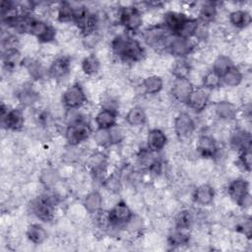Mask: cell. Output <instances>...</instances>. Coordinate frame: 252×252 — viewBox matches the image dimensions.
Segmentation results:
<instances>
[{
  "label": "cell",
  "instance_id": "1",
  "mask_svg": "<svg viewBox=\"0 0 252 252\" xmlns=\"http://www.w3.org/2000/svg\"><path fill=\"white\" fill-rule=\"evenodd\" d=\"M110 45L114 55L125 62H138L145 56V49L141 42L128 33L116 35Z\"/></svg>",
  "mask_w": 252,
  "mask_h": 252
},
{
  "label": "cell",
  "instance_id": "2",
  "mask_svg": "<svg viewBox=\"0 0 252 252\" xmlns=\"http://www.w3.org/2000/svg\"><path fill=\"white\" fill-rule=\"evenodd\" d=\"M56 198L51 194H43L37 197L32 204V211L33 215L44 222H49L55 216Z\"/></svg>",
  "mask_w": 252,
  "mask_h": 252
},
{
  "label": "cell",
  "instance_id": "3",
  "mask_svg": "<svg viewBox=\"0 0 252 252\" xmlns=\"http://www.w3.org/2000/svg\"><path fill=\"white\" fill-rule=\"evenodd\" d=\"M118 23L131 32H138L143 25L142 11L136 6L121 7L118 11Z\"/></svg>",
  "mask_w": 252,
  "mask_h": 252
},
{
  "label": "cell",
  "instance_id": "4",
  "mask_svg": "<svg viewBox=\"0 0 252 252\" xmlns=\"http://www.w3.org/2000/svg\"><path fill=\"white\" fill-rule=\"evenodd\" d=\"M65 139L72 147L85 142L92 135V128L88 120L68 124L65 129Z\"/></svg>",
  "mask_w": 252,
  "mask_h": 252
},
{
  "label": "cell",
  "instance_id": "5",
  "mask_svg": "<svg viewBox=\"0 0 252 252\" xmlns=\"http://www.w3.org/2000/svg\"><path fill=\"white\" fill-rule=\"evenodd\" d=\"M227 193L240 207L248 208L250 206L251 197L249 193V183L244 178H236L232 180L227 186Z\"/></svg>",
  "mask_w": 252,
  "mask_h": 252
},
{
  "label": "cell",
  "instance_id": "6",
  "mask_svg": "<svg viewBox=\"0 0 252 252\" xmlns=\"http://www.w3.org/2000/svg\"><path fill=\"white\" fill-rule=\"evenodd\" d=\"M171 33L163 25H156L147 28L143 32V37L147 45L155 49H164L166 41Z\"/></svg>",
  "mask_w": 252,
  "mask_h": 252
},
{
  "label": "cell",
  "instance_id": "7",
  "mask_svg": "<svg viewBox=\"0 0 252 252\" xmlns=\"http://www.w3.org/2000/svg\"><path fill=\"white\" fill-rule=\"evenodd\" d=\"M61 101L67 109H79L86 103L87 95L83 87L75 83L63 92Z\"/></svg>",
  "mask_w": 252,
  "mask_h": 252
},
{
  "label": "cell",
  "instance_id": "8",
  "mask_svg": "<svg viewBox=\"0 0 252 252\" xmlns=\"http://www.w3.org/2000/svg\"><path fill=\"white\" fill-rule=\"evenodd\" d=\"M29 33L36 37L38 41L47 43L55 39L56 30L47 22L32 17L30 25Z\"/></svg>",
  "mask_w": 252,
  "mask_h": 252
},
{
  "label": "cell",
  "instance_id": "9",
  "mask_svg": "<svg viewBox=\"0 0 252 252\" xmlns=\"http://www.w3.org/2000/svg\"><path fill=\"white\" fill-rule=\"evenodd\" d=\"M164 49L176 58H185L193 51L194 44L191 39L171 34L166 41Z\"/></svg>",
  "mask_w": 252,
  "mask_h": 252
},
{
  "label": "cell",
  "instance_id": "10",
  "mask_svg": "<svg viewBox=\"0 0 252 252\" xmlns=\"http://www.w3.org/2000/svg\"><path fill=\"white\" fill-rule=\"evenodd\" d=\"M133 213L124 201L117 202L107 213L106 220L112 226H125Z\"/></svg>",
  "mask_w": 252,
  "mask_h": 252
},
{
  "label": "cell",
  "instance_id": "11",
  "mask_svg": "<svg viewBox=\"0 0 252 252\" xmlns=\"http://www.w3.org/2000/svg\"><path fill=\"white\" fill-rule=\"evenodd\" d=\"M86 167L94 176V178H100L102 181L107 167L106 155L102 152H94L91 154L86 160Z\"/></svg>",
  "mask_w": 252,
  "mask_h": 252
},
{
  "label": "cell",
  "instance_id": "12",
  "mask_svg": "<svg viewBox=\"0 0 252 252\" xmlns=\"http://www.w3.org/2000/svg\"><path fill=\"white\" fill-rule=\"evenodd\" d=\"M173 130L179 139L189 138L195 130V122L190 114L186 112L179 113L173 121Z\"/></svg>",
  "mask_w": 252,
  "mask_h": 252
},
{
  "label": "cell",
  "instance_id": "13",
  "mask_svg": "<svg viewBox=\"0 0 252 252\" xmlns=\"http://www.w3.org/2000/svg\"><path fill=\"white\" fill-rule=\"evenodd\" d=\"M2 126L10 131H19L25 124L24 112L19 107L10 108L8 112L1 116Z\"/></svg>",
  "mask_w": 252,
  "mask_h": 252
},
{
  "label": "cell",
  "instance_id": "14",
  "mask_svg": "<svg viewBox=\"0 0 252 252\" xmlns=\"http://www.w3.org/2000/svg\"><path fill=\"white\" fill-rule=\"evenodd\" d=\"M196 150L199 155L206 158H213L219 152L218 144L215 138L208 134L199 136L196 144Z\"/></svg>",
  "mask_w": 252,
  "mask_h": 252
},
{
  "label": "cell",
  "instance_id": "15",
  "mask_svg": "<svg viewBox=\"0 0 252 252\" xmlns=\"http://www.w3.org/2000/svg\"><path fill=\"white\" fill-rule=\"evenodd\" d=\"M209 100H210L209 92H208V90H206L202 87V88L193 90L186 104L194 112L200 113L206 109V107L209 104Z\"/></svg>",
  "mask_w": 252,
  "mask_h": 252
},
{
  "label": "cell",
  "instance_id": "16",
  "mask_svg": "<svg viewBox=\"0 0 252 252\" xmlns=\"http://www.w3.org/2000/svg\"><path fill=\"white\" fill-rule=\"evenodd\" d=\"M71 62L67 56H59L55 58L47 68V75L55 80L64 79L70 72Z\"/></svg>",
  "mask_w": 252,
  "mask_h": 252
},
{
  "label": "cell",
  "instance_id": "17",
  "mask_svg": "<svg viewBox=\"0 0 252 252\" xmlns=\"http://www.w3.org/2000/svg\"><path fill=\"white\" fill-rule=\"evenodd\" d=\"M193 90L194 87L189 79L175 80L171 88V95L176 101L186 104Z\"/></svg>",
  "mask_w": 252,
  "mask_h": 252
},
{
  "label": "cell",
  "instance_id": "18",
  "mask_svg": "<svg viewBox=\"0 0 252 252\" xmlns=\"http://www.w3.org/2000/svg\"><path fill=\"white\" fill-rule=\"evenodd\" d=\"M188 18L189 17L185 13L168 11L163 16L162 25L171 34H176Z\"/></svg>",
  "mask_w": 252,
  "mask_h": 252
},
{
  "label": "cell",
  "instance_id": "19",
  "mask_svg": "<svg viewBox=\"0 0 252 252\" xmlns=\"http://www.w3.org/2000/svg\"><path fill=\"white\" fill-rule=\"evenodd\" d=\"M147 149L152 153H158L161 151L167 144V137L165 133L158 129H151L147 134Z\"/></svg>",
  "mask_w": 252,
  "mask_h": 252
},
{
  "label": "cell",
  "instance_id": "20",
  "mask_svg": "<svg viewBox=\"0 0 252 252\" xmlns=\"http://www.w3.org/2000/svg\"><path fill=\"white\" fill-rule=\"evenodd\" d=\"M216 116L222 121H229L236 117L237 107L234 103L228 100H220L214 105Z\"/></svg>",
  "mask_w": 252,
  "mask_h": 252
},
{
  "label": "cell",
  "instance_id": "21",
  "mask_svg": "<svg viewBox=\"0 0 252 252\" xmlns=\"http://www.w3.org/2000/svg\"><path fill=\"white\" fill-rule=\"evenodd\" d=\"M215 198L214 188L207 183L199 185L193 192V200L195 203L201 206L210 205Z\"/></svg>",
  "mask_w": 252,
  "mask_h": 252
},
{
  "label": "cell",
  "instance_id": "22",
  "mask_svg": "<svg viewBox=\"0 0 252 252\" xmlns=\"http://www.w3.org/2000/svg\"><path fill=\"white\" fill-rule=\"evenodd\" d=\"M21 65H23L27 72L29 73V75L31 76L32 79L39 81L41 80L45 75H47V69H45L42 64L34 59V58H31V57H26L22 60Z\"/></svg>",
  "mask_w": 252,
  "mask_h": 252
},
{
  "label": "cell",
  "instance_id": "23",
  "mask_svg": "<svg viewBox=\"0 0 252 252\" xmlns=\"http://www.w3.org/2000/svg\"><path fill=\"white\" fill-rule=\"evenodd\" d=\"M17 100L23 107H32L39 100V94L31 86L22 87L17 94Z\"/></svg>",
  "mask_w": 252,
  "mask_h": 252
},
{
  "label": "cell",
  "instance_id": "24",
  "mask_svg": "<svg viewBox=\"0 0 252 252\" xmlns=\"http://www.w3.org/2000/svg\"><path fill=\"white\" fill-rule=\"evenodd\" d=\"M94 122L98 129L108 130L117 124V112L101 108L94 116Z\"/></svg>",
  "mask_w": 252,
  "mask_h": 252
},
{
  "label": "cell",
  "instance_id": "25",
  "mask_svg": "<svg viewBox=\"0 0 252 252\" xmlns=\"http://www.w3.org/2000/svg\"><path fill=\"white\" fill-rule=\"evenodd\" d=\"M85 210L92 215L100 213L102 209V197L98 191H92L88 193L83 200Z\"/></svg>",
  "mask_w": 252,
  "mask_h": 252
},
{
  "label": "cell",
  "instance_id": "26",
  "mask_svg": "<svg viewBox=\"0 0 252 252\" xmlns=\"http://www.w3.org/2000/svg\"><path fill=\"white\" fill-rule=\"evenodd\" d=\"M218 15V6L216 2L208 1L203 3L198 12V20L200 23L208 25L214 22Z\"/></svg>",
  "mask_w": 252,
  "mask_h": 252
},
{
  "label": "cell",
  "instance_id": "27",
  "mask_svg": "<svg viewBox=\"0 0 252 252\" xmlns=\"http://www.w3.org/2000/svg\"><path fill=\"white\" fill-rule=\"evenodd\" d=\"M230 147L235 151H242L251 147V136L245 130H236L229 139Z\"/></svg>",
  "mask_w": 252,
  "mask_h": 252
},
{
  "label": "cell",
  "instance_id": "28",
  "mask_svg": "<svg viewBox=\"0 0 252 252\" xmlns=\"http://www.w3.org/2000/svg\"><path fill=\"white\" fill-rule=\"evenodd\" d=\"M228 21L236 29H244L248 27L251 24L252 17L251 14L242 9H237L233 10L232 12L229 13L228 15Z\"/></svg>",
  "mask_w": 252,
  "mask_h": 252
},
{
  "label": "cell",
  "instance_id": "29",
  "mask_svg": "<svg viewBox=\"0 0 252 252\" xmlns=\"http://www.w3.org/2000/svg\"><path fill=\"white\" fill-rule=\"evenodd\" d=\"M22 60L18 48L2 51V64L3 68L7 71H13L19 64H21Z\"/></svg>",
  "mask_w": 252,
  "mask_h": 252
},
{
  "label": "cell",
  "instance_id": "30",
  "mask_svg": "<svg viewBox=\"0 0 252 252\" xmlns=\"http://www.w3.org/2000/svg\"><path fill=\"white\" fill-rule=\"evenodd\" d=\"M191 65L185 58H177L171 66V74L175 80L188 79L191 73Z\"/></svg>",
  "mask_w": 252,
  "mask_h": 252
},
{
  "label": "cell",
  "instance_id": "31",
  "mask_svg": "<svg viewBox=\"0 0 252 252\" xmlns=\"http://www.w3.org/2000/svg\"><path fill=\"white\" fill-rule=\"evenodd\" d=\"M163 88V80L161 77L152 75L144 79L142 82V89L147 94H157Z\"/></svg>",
  "mask_w": 252,
  "mask_h": 252
},
{
  "label": "cell",
  "instance_id": "32",
  "mask_svg": "<svg viewBox=\"0 0 252 252\" xmlns=\"http://www.w3.org/2000/svg\"><path fill=\"white\" fill-rule=\"evenodd\" d=\"M147 115L145 110L140 106H134L128 110L125 115V121L128 125L138 127L146 123Z\"/></svg>",
  "mask_w": 252,
  "mask_h": 252
},
{
  "label": "cell",
  "instance_id": "33",
  "mask_svg": "<svg viewBox=\"0 0 252 252\" xmlns=\"http://www.w3.org/2000/svg\"><path fill=\"white\" fill-rule=\"evenodd\" d=\"M59 180H60L59 171L54 167H51V166L45 167L40 172L39 182L46 189H50L53 186H55V184L58 183Z\"/></svg>",
  "mask_w": 252,
  "mask_h": 252
},
{
  "label": "cell",
  "instance_id": "34",
  "mask_svg": "<svg viewBox=\"0 0 252 252\" xmlns=\"http://www.w3.org/2000/svg\"><path fill=\"white\" fill-rule=\"evenodd\" d=\"M27 237L34 244H41L47 238V231L39 223H32L27 228Z\"/></svg>",
  "mask_w": 252,
  "mask_h": 252
},
{
  "label": "cell",
  "instance_id": "35",
  "mask_svg": "<svg viewBox=\"0 0 252 252\" xmlns=\"http://www.w3.org/2000/svg\"><path fill=\"white\" fill-rule=\"evenodd\" d=\"M76 6L69 2H60L57 6V20L61 23H69L75 20Z\"/></svg>",
  "mask_w": 252,
  "mask_h": 252
},
{
  "label": "cell",
  "instance_id": "36",
  "mask_svg": "<svg viewBox=\"0 0 252 252\" xmlns=\"http://www.w3.org/2000/svg\"><path fill=\"white\" fill-rule=\"evenodd\" d=\"M243 80L242 72L236 67L232 66L223 75H221V84L227 87H237Z\"/></svg>",
  "mask_w": 252,
  "mask_h": 252
},
{
  "label": "cell",
  "instance_id": "37",
  "mask_svg": "<svg viewBox=\"0 0 252 252\" xmlns=\"http://www.w3.org/2000/svg\"><path fill=\"white\" fill-rule=\"evenodd\" d=\"M199 20L197 18H188L184 24L182 25V27L180 28V30L178 31V32L174 35H178L187 39H191L192 37L195 36V33L197 32V29L199 27Z\"/></svg>",
  "mask_w": 252,
  "mask_h": 252
},
{
  "label": "cell",
  "instance_id": "38",
  "mask_svg": "<svg viewBox=\"0 0 252 252\" xmlns=\"http://www.w3.org/2000/svg\"><path fill=\"white\" fill-rule=\"evenodd\" d=\"M81 68L86 75L93 76L98 72L100 68V62L94 54H90L82 60Z\"/></svg>",
  "mask_w": 252,
  "mask_h": 252
},
{
  "label": "cell",
  "instance_id": "39",
  "mask_svg": "<svg viewBox=\"0 0 252 252\" xmlns=\"http://www.w3.org/2000/svg\"><path fill=\"white\" fill-rule=\"evenodd\" d=\"M221 85V76L215 72L213 69L208 71L203 79H202V86L204 89L210 91L220 88Z\"/></svg>",
  "mask_w": 252,
  "mask_h": 252
},
{
  "label": "cell",
  "instance_id": "40",
  "mask_svg": "<svg viewBox=\"0 0 252 252\" xmlns=\"http://www.w3.org/2000/svg\"><path fill=\"white\" fill-rule=\"evenodd\" d=\"M168 243L171 246H183L188 244L190 240V235L186 232V229L176 228L173 232L168 235Z\"/></svg>",
  "mask_w": 252,
  "mask_h": 252
},
{
  "label": "cell",
  "instance_id": "41",
  "mask_svg": "<svg viewBox=\"0 0 252 252\" xmlns=\"http://www.w3.org/2000/svg\"><path fill=\"white\" fill-rule=\"evenodd\" d=\"M101 184L110 193H118L122 188V182H121L120 176L114 173L104 177L101 181Z\"/></svg>",
  "mask_w": 252,
  "mask_h": 252
},
{
  "label": "cell",
  "instance_id": "42",
  "mask_svg": "<svg viewBox=\"0 0 252 252\" xmlns=\"http://www.w3.org/2000/svg\"><path fill=\"white\" fill-rule=\"evenodd\" d=\"M233 66V63L231 59L228 56L225 55H220L216 58V60L213 63V70L220 74V76L223 75L229 68Z\"/></svg>",
  "mask_w": 252,
  "mask_h": 252
},
{
  "label": "cell",
  "instance_id": "43",
  "mask_svg": "<svg viewBox=\"0 0 252 252\" xmlns=\"http://www.w3.org/2000/svg\"><path fill=\"white\" fill-rule=\"evenodd\" d=\"M193 223V215L188 210H183L179 212L175 218L176 228L180 229H189Z\"/></svg>",
  "mask_w": 252,
  "mask_h": 252
},
{
  "label": "cell",
  "instance_id": "44",
  "mask_svg": "<svg viewBox=\"0 0 252 252\" xmlns=\"http://www.w3.org/2000/svg\"><path fill=\"white\" fill-rule=\"evenodd\" d=\"M236 231L243 234L246 238L250 239L252 235V220L250 217H244L236 222Z\"/></svg>",
  "mask_w": 252,
  "mask_h": 252
},
{
  "label": "cell",
  "instance_id": "45",
  "mask_svg": "<svg viewBox=\"0 0 252 252\" xmlns=\"http://www.w3.org/2000/svg\"><path fill=\"white\" fill-rule=\"evenodd\" d=\"M93 138H94V143L101 148H105V147L111 145L108 130L97 128L96 131L93 134Z\"/></svg>",
  "mask_w": 252,
  "mask_h": 252
},
{
  "label": "cell",
  "instance_id": "46",
  "mask_svg": "<svg viewBox=\"0 0 252 252\" xmlns=\"http://www.w3.org/2000/svg\"><path fill=\"white\" fill-rule=\"evenodd\" d=\"M238 161L240 165L243 167L244 170L247 172L251 171L252 167V153H251V147L244 149L239 152L238 156Z\"/></svg>",
  "mask_w": 252,
  "mask_h": 252
},
{
  "label": "cell",
  "instance_id": "47",
  "mask_svg": "<svg viewBox=\"0 0 252 252\" xmlns=\"http://www.w3.org/2000/svg\"><path fill=\"white\" fill-rule=\"evenodd\" d=\"M109 132V138H110V144L111 145H117L121 143L125 138V132L122 127L119 125H114L110 129H108Z\"/></svg>",
  "mask_w": 252,
  "mask_h": 252
},
{
  "label": "cell",
  "instance_id": "48",
  "mask_svg": "<svg viewBox=\"0 0 252 252\" xmlns=\"http://www.w3.org/2000/svg\"><path fill=\"white\" fill-rule=\"evenodd\" d=\"M125 227H127L132 232H137V231L141 230V228L143 227L142 219H140L139 217H137L133 214V216L131 217L129 221L125 224Z\"/></svg>",
  "mask_w": 252,
  "mask_h": 252
},
{
  "label": "cell",
  "instance_id": "49",
  "mask_svg": "<svg viewBox=\"0 0 252 252\" xmlns=\"http://www.w3.org/2000/svg\"><path fill=\"white\" fill-rule=\"evenodd\" d=\"M208 36H209V30H208L207 25L200 23L194 37H196L199 40H206L208 38Z\"/></svg>",
  "mask_w": 252,
  "mask_h": 252
},
{
  "label": "cell",
  "instance_id": "50",
  "mask_svg": "<svg viewBox=\"0 0 252 252\" xmlns=\"http://www.w3.org/2000/svg\"><path fill=\"white\" fill-rule=\"evenodd\" d=\"M149 171L154 175H159L162 170V163L158 159H154L153 162L148 167Z\"/></svg>",
  "mask_w": 252,
  "mask_h": 252
},
{
  "label": "cell",
  "instance_id": "51",
  "mask_svg": "<svg viewBox=\"0 0 252 252\" xmlns=\"http://www.w3.org/2000/svg\"><path fill=\"white\" fill-rule=\"evenodd\" d=\"M36 120H37L38 124H40L42 126H46L50 122L51 116L47 111H40L36 115Z\"/></svg>",
  "mask_w": 252,
  "mask_h": 252
}]
</instances>
